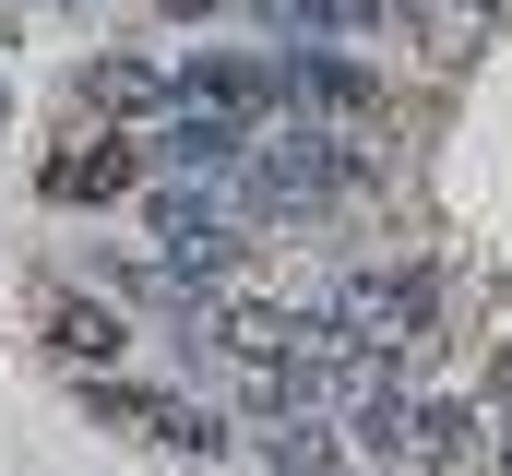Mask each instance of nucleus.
Listing matches in <instances>:
<instances>
[{"label": "nucleus", "instance_id": "obj_1", "mask_svg": "<svg viewBox=\"0 0 512 476\" xmlns=\"http://www.w3.org/2000/svg\"><path fill=\"white\" fill-rule=\"evenodd\" d=\"M334 334H346V357L429 346V274H358V286L334 298Z\"/></svg>", "mask_w": 512, "mask_h": 476}, {"label": "nucleus", "instance_id": "obj_2", "mask_svg": "<svg viewBox=\"0 0 512 476\" xmlns=\"http://www.w3.org/2000/svg\"><path fill=\"white\" fill-rule=\"evenodd\" d=\"M155 262H167V286H191V298H215V286L239 274V227L167 191V203H155Z\"/></svg>", "mask_w": 512, "mask_h": 476}, {"label": "nucleus", "instance_id": "obj_3", "mask_svg": "<svg viewBox=\"0 0 512 476\" xmlns=\"http://www.w3.org/2000/svg\"><path fill=\"white\" fill-rule=\"evenodd\" d=\"M179 108H215L239 131H274L286 119V60H191L179 72Z\"/></svg>", "mask_w": 512, "mask_h": 476}, {"label": "nucleus", "instance_id": "obj_4", "mask_svg": "<svg viewBox=\"0 0 512 476\" xmlns=\"http://www.w3.org/2000/svg\"><path fill=\"white\" fill-rule=\"evenodd\" d=\"M84 405H96V429L167 441V453H215V441H227V429H215L203 405H179V393H131V381H84Z\"/></svg>", "mask_w": 512, "mask_h": 476}, {"label": "nucleus", "instance_id": "obj_5", "mask_svg": "<svg viewBox=\"0 0 512 476\" xmlns=\"http://www.w3.org/2000/svg\"><path fill=\"white\" fill-rule=\"evenodd\" d=\"M131 167H143V143L108 119V131H72V143L36 167V191H48V203H108V191H131Z\"/></svg>", "mask_w": 512, "mask_h": 476}, {"label": "nucleus", "instance_id": "obj_6", "mask_svg": "<svg viewBox=\"0 0 512 476\" xmlns=\"http://www.w3.org/2000/svg\"><path fill=\"white\" fill-rule=\"evenodd\" d=\"M405 417H417L405 381H393L382 357H358V369H346V441H358L370 465H393V453H405Z\"/></svg>", "mask_w": 512, "mask_h": 476}, {"label": "nucleus", "instance_id": "obj_7", "mask_svg": "<svg viewBox=\"0 0 512 476\" xmlns=\"http://www.w3.org/2000/svg\"><path fill=\"white\" fill-rule=\"evenodd\" d=\"M286 108H310V119H358V108H382V84H370L358 60H334V48H286Z\"/></svg>", "mask_w": 512, "mask_h": 476}, {"label": "nucleus", "instance_id": "obj_8", "mask_svg": "<svg viewBox=\"0 0 512 476\" xmlns=\"http://www.w3.org/2000/svg\"><path fill=\"white\" fill-rule=\"evenodd\" d=\"M84 96L120 119V131H155V119L179 108V84H167V72H143V60H96V84H84Z\"/></svg>", "mask_w": 512, "mask_h": 476}, {"label": "nucleus", "instance_id": "obj_9", "mask_svg": "<svg viewBox=\"0 0 512 476\" xmlns=\"http://www.w3.org/2000/svg\"><path fill=\"white\" fill-rule=\"evenodd\" d=\"M465 453H477V405H417V417H405V453H393V465H429V476H453Z\"/></svg>", "mask_w": 512, "mask_h": 476}, {"label": "nucleus", "instance_id": "obj_10", "mask_svg": "<svg viewBox=\"0 0 512 476\" xmlns=\"http://www.w3.org/2000/svg\"><path fill=\"white\" fill-rule=\"evenodd\" d=\"M48 346L72 357V369H108L131 334H120V310H96V298H48Z\"/></svg>", "mask_w": 512, "mask_h": 476}, {"label": "nucleus", "instance_id": "obj_11", "mask_svg": "<svg viewBox=\"0 0 512 476\" xmlns=\"http://www.w3.org/2000/svg\"><path fill=\"white\" fill-rule=\"evenodd\" d=\"M382 0H262V24L274 36H298V48H322V36H346V24H370Z\"/></svg>", "mask_w": 512, "mask_h": 476}, {"label": "nucleus", "instance_id": "obj_12", "mask_svg": "<svg viewBox=\"0 0 512 476\" xmlns=\"http://www.w3.org/2000/svg\"><path fill=\"white\" fill-rule=\"evenodd\" d=\"M167 12H215V0H167Z\"/></svg>", "mask_w": 512, "mask_h": 476}]
</instances>
